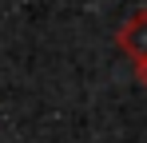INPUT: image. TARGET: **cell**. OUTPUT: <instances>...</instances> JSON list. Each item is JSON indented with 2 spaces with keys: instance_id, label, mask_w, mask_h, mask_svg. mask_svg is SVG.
Here are the masks:
<instances>
[{
  "instance_id": "cell-1",
  "label": "cell",
  "mask_w": 147,
  "mask_h": 143,
  "mask_svg": "<svg viewBox=\"0 0 147 143\" xmlns=\"http://www.w3.org/2000/svg\"><path fill=\"white\" fill-rule=\"evenodd\" d=\"M119 44L127 48V52H131V56H135L139 64L147 60V12H135L131 20L123 24V32H119Z\"/></svg>"
},
{
  "instance_id": "cell-2",
  "label": "cell",
  "mask_w": 147,
  "mask_h": 143,
  "mask_svg": "<svg viewBox=\"0 0 147 143\" xmlns=\"http://www.w3.org/2000/svg\"><path fill=\"white\" fill-rule=\"evenodd\" d=\"M139 76H143V84H147V60H143V68H139Z\"/></svg>"
}]
</instances>
